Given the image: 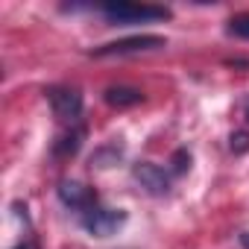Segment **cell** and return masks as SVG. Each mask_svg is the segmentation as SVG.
Segmentation results:
<instances>
[{
	"label": "cell",
	"instance_id": "obj_1",
	"mask_svg": "<svg viewBox=\"0 0 249 249\" xmlns=\"http://www.w3.org/2000/svg\"><path fill=\"white\" fill-rule=\"evenodd\" d=\"M100 15L108 24H153V21H167L170 9L150 3H106L100 6Z\"/></svg>",
	"mask_w": 249,
	"mask_h": 249
},
{
	"label": "cell",
	"instance_id": "obj_2",
	"mask_svg": "<svg viewBox=\"0 0 249 249\" xmlns=\"http://www.w3.org/2000/svg\"><path fill=\"white\" fill-rule=\"evenodd\" d=\"M79 223L85 231L97 234V237H108L111 231H117L123 223H126V214H123L120 208H106V205H91L88 211L79 214Z\"/></svg>",
	"mask_w": 249,
	"mask_h": 249
},
{
	"label": "cell",
	"instance_id": "obj_3",
	"mask_svg": "<svg viewBox=\"0 0 249 249\" xmlns=\"http://www.w3.org/2000/svg\"><path fill=\"white\" fill-rule=\"evenodd\" d=\"M47 100H50V108L53 114L62 120V123H71L76 126V120L82 114V94L76 88H68V85H56L47 91Z\"/></svg>",
	"mask_w": 249,
	"mask_h": 249
},
{
	"label": "cell",
	"instance_id": "obj_4",
	"mask_svg": "<svg viewBox=\"0 0 249 249\" xmlns=\"http://www.w3.org/2000/svg\"><path fill=\"white\" fill-rule=\"evenodd\" d=\"M167 41L161 36H132V38H120V41H111V44H103V47H94L91 56H132V53H147V50H159L164 47Z\"/></svg>",
	"mask_w": 249,
	"mask_h": 249
},
{
	"label": "cell",
	"instance_id": "obj_5",
	"mask_svg": "<svg viewBox=\"0 0 249 249\" xmlns=\"http://www.w3.org/2000/svg\"><path fill=\"white\" fill-rule=\"evenodd\" d=\"M59 196H62V202H65L68 208H73L76 214H82V211H88L91 205L100 202L97 194H94L91 188L79 185V182H62V185H59Z\"/></svg>",
	"mask_w": 249,
	"mask_h": 249
},
{
	"label": "cell",
	"instance_id": "obj_6",
	"mask_svg": "<svg viewBox=\"0 0 249 249\" xmlns=\"http://www.w3.org/2000/svg\"><path fill=\"white\" fill-rule=\"evenodd\" d=\"M135 179H138L150 194H164V191H167V176H164V170L156 167V164H138V167H135Z\"/></svg>",
	"mask_w": 249,
	"mask_h": 249
},
{
	"label": "cell",
	"instance_id": "obj_7",
	"mask_svg": "<svg viewBox=\"0 0 249 249\" xmlns=\"http://www.w3.org/2000/svg\"><path fill=\"white\" fill-rule=\"evenodd\" d=\"M141 100H144V94L138 88H129V85H111V88H106V103L108 106H117V108L138 106Z\"/></svg>",
	"mask_w": 249,
	"mask_h": 249
},
{
	"label": "cell",
	"instance_id": "obj_8",
	"mask_svg": "<svg viewBox=\"0 0 249 249\" xmlns=\"http://www.w3.org/2000/svg\"><path fill=\"white\" fill-rule=\"evenodd\" d=\"M82 138H85V129H82V126H73L71 132H65V135H62V138L56 141L53 153H56V156H73V153L79 150Z\"/></svg>",
	"mask_w": 249,
	"mask_h": 249
},
{
	"label": "cell",
	"instance_id": "obj_9",
	"mask_svg": "<svg viewBox=\"0 0 249 249\" xmlns=\"http://www.w3.org/2000/svg\"><path fill=\"white\" fill-rule=\"evenodd\" d=\"M229 33L237 36V38H243V41H249V12L234 15V18L229 21Z\"/></svg>",
	"mask_w": 249,
	"mask_h": 249
},
{
	"label": "cell",
	"instance_id": "obj_10",
	"mask_svg": "<svg viewBox=\"0 0 249 249\" xmlns=\"http://www.w3.org/2000/svg\"><path fill=\"white\" fill-rule=\"evenodd\" d=\"M15 249H38V243H36V240H24V243H18Z\"/></svg>",
	"mask_w": 249,
	"mask_h": 249
},
{
	"label": "cell",
	"instance_id": "obj_11",
	"mask_svg": "<svg viewBox=\"0 0 249 249\" xmlns=\"http://www.w3.org/2000/svg\"><path fill=\"white\" fill-rule=\"evenodd\" d=\"M240 246H243V249H249V231H243V234H240Z\"/></svg>",
	"mask_w": 249,
	"mask_h": 249
},
{
	"label": "cell",
	"instance_id": "obj_12",
	"mask_svg": "<svg viewBox=\"0 0 249 249\" xmlns=\"http://www.w3.org/2000/svg\"><path fill=\"white\" fill-rule=\"evenodd\" d=\"M243 114H246V120H249V100H246V106H243Z\"/></svg>",
	"mask_w": 249,
	"mask_h": 249
}]
</instances>
